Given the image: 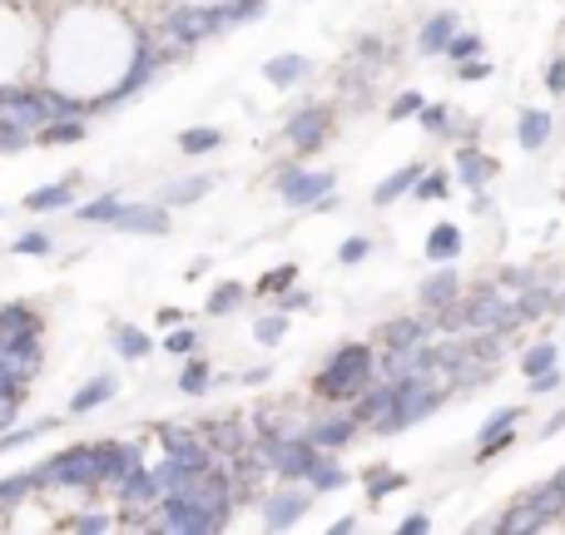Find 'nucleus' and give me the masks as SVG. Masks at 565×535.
Wrapping results in <instances>:
<instances>
[{
  "label": "nucleus",
  "mask_w": 565,
  "mask_h": 535,
  "mask_svg": "<svg viewBox=\"0 0 565 535\" xmlns=\"http://www.w3.org/2000/svg\"><path fill=\"white\" fill-rule=\"evenodd\" d=\"M75 184H79V179L35 189V194H25V208H30V214H55V208H70V199H75Z\"/></svg>",
  "instance_id": "1"
},
{
  "label": "nucleus",
  "mask_w": 565,
  "mask_h": 535,
  "mask_svg": "<svg viewBox=\"0 0 565 535\" xmlns=\"http://www.w3.org/2000/svg\"><path fill=\"white\" fill-rule=\"evenodd\" d=\"M60 421L55 417H40L35 427H20V431H0V457H10V451H20V447H30V441H40L45 431H55Z\"/></svg>",
  "instance_id": "2"
},
{
  "label": "nucleus",
  "mask_w": 565,
  "mask_h": 535,
  "mask_svg": "<svg viewBox=\"0 0 565 535\" xmlns=\"http://www.w3.org/2000/svg\"><path fill=\"white\" fill-rule=\"evenodd\" d=\"M109 397H115V377H95L89 387H79L75 397H70V411H75V417L79 411H95L99 402H109Z\"/></svg>",
  "instance_id": "3"
},
{
  "label": "nucleus",
  "mask_w": 565,
  "mask_h": 535,
  "mask_svg": "<svg viewBox=\"0 0 565 535\" xmlns=\"http://www.w3.org/2000/svg\"><path fill=\"white\" fill-rule=\"evenodd\" d=\"M55 248V238L45 234V228H30V234H20L15 244H10V254H30V258H40V254H50Z\"/></svg>",
  "instance_id": "4"
},
{
  "label": "nucleus",
  "mask_w": 565,
  "mask_h": 535,
  "mask_svg": "<svg viewBox=\"0 0 565 535\" xmlns=\"http://www.w3.org/2000/svg\"><path fill=\"white\" fill-rule=\"evenodd\" d=\"M115 342H119V357H145L149 352V338L139 328H115Z\"/></svg>",
  "instance_id": "5"
},
{
  "label": "nucleus",
  "mask_w": 565,
  "mask_h": 535,
  "mask_svg": "<svg viewBox=\"0 0 565 535\" xmlns=\"http://www.w3.org/2000/svg\"><path fill=\"white\" fill-rule=\"evenodd\" d=\"M302 69H308V60H292V55H282V60H274V65H268V79H278V85H288L292 75H302Z\"/></svg>",
  "instance_id": "6"
},
{
  "label": "nucleus",
  "mask_w": 565,
  "mask_h": 535,
  "mask_svg": "<svg viewBox=\"0 0 565 535\" xmlns=\"http://www.w3.org/2000/svg\"><path fill=\"white\" fill-rule=\"evenodd\" d=\"M412 109H422V99H417V95H402V99H397V109H392V119H407Z\"/></svg>",
  "instance_id": "7"
},
{
  "label": "nucleus",
  "mask_w": 565,
  "mask_h": 535,
  "mask_svg": "<svg viewBox=\"0 0 565 535\" xmlns=\"http://www.w3.org/2000/svg\"><path fill=\"white\" fill-rule=\"evenodd\" d=\"M194 347V332H174V338H169V352H189Z\"/></svg>",
  "instance_id": "8"
}]
</instances>
